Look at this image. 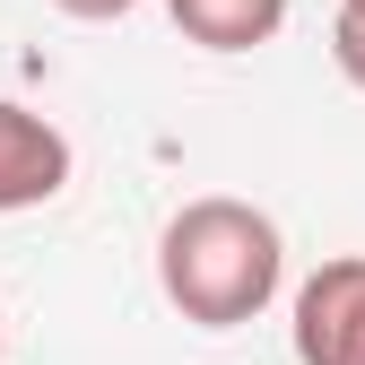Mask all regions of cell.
Instances as JSON below:
<instances>
[{
	"mask_svg": "<svg viewBox=\"0 0 365 365\" xmlns=\"http://www.w3.org/2000/svg\"><path fill=\"white\" fill-rule=\"evenodd\" d=\"M165 18L200 43V53H252L287 26V0H165Z\"/></svg>",
	"mask_w": 365,
	"mask_h": 365,
	"instance_id": "obj_4",
	"label": "cell"
},
{
	"mask_svg": "<svg viewBox=\"0 0 365 365\" xmlns=\"http://www.w3.org/2000/svg\"><path fill=\"white\" fill-rule=\"evenodd\" d=\"M296 365H365V252L322 261L296 287Z\"/></svg>",
	"mask_w": 365,
	"mask_h": 365,
	"instance_id": "obj_2",
	"label": "cell"
},
{
	"mask_svg": "<svg viewBox=\"0 0 365 365\" xmlns=\"http://www.w3.org/2000/svg\"><path fill=\"white\" fill-rule=\"evenodd\" d=\"M279 279H287V244L252 200H226V192L182 200L157 235V287L200 331H244L252 313H269Z\"/></svg>",
	"mask_w": 365,
	"mask_h": 365,
	"instance_id": "obj_1",
	"label": "cell"
},
{
	"mask_svg": "<svg viewBox=\"0 0 365 365\" xmlns=\"http://www.w3.org/2000/svg\"><path fill=\"white\" fill-rule=\"evenodd\" d=\"M0 348H9V331H0Z\"/></svg>",
	"mask_w": 365,
	"mask_h": 365,
	"instance_id": "obj_8",
	"label": "cell"
},
{
	"mask_svg": "<svg viewBox=\"0 0 365 365\" xmlns=\"http://www.w3.org/2000/svg\"><path fill=\"white\" fill-rule=\"evenodd\" d=\"M53 9H61V18H87V26H96V18H122V9H140V0H53Z\"/></svg>",
	"mask_w": 365,
	"mask_h": 365,
	"instance_id": "obj_6",
	"label": "cell"
},
{
	"mask_svg": "<svg viewBox=\"0 0 365 365\" xmlns=\"http://www.w3.org/2000/svg\"><path fill=\"white\" fill-rule=\"evenodd\" d=\"M331 61H339V78L356 87V96H365V26H356V18L331 26Z\"/></svg>",
	"mask_w": 365,
	"mask_h": 365,
	"instance_id": "obj_5",
	"label": "cell"
},
{
	"mask_svg": "<svg viewBox=\"0 0 365 365\" xmlns=\"http://www.w3.org/2000/svg\"><path fill=\"white\" fill-rule=\"evenodd\" d=\"M61 182H70V140L26 105H0V217L61 200Z\"/></svg>",
	"mask_w": 365,
	"mask_h": 365,
	"instance_id": "obj_3",
	"label": "cell"
},
{
	"mask_svg": "<svg viewBox=\"0 0 365 365\" xmlns=\"http://www.w3.org/2000/svg\"><path fill=\"white\" fill-rule=\"evenodd\" d=\"M339 18H356V26H365V0H339Z\"/></svg>",
	"mask_w": 365,
	"mask_h": 365,
	"instance_id": "obj_7",
	"label": "cell"
}]
</instances>
